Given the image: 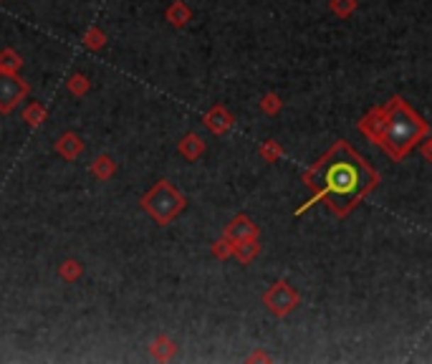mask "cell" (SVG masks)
<instances>
[{"instance_id": "6da1fadb", "label": "cell", "mask_w": 432, "mask_h": 364, "mask_svg": "<svg viewBox=\"0 0 432 364\" xmlns=\"http://www.w3.org/2000/svg\"><path fill=\"white\" fill-rule=\"evenodd\" d=\"M304 182L314 195L311 200H306V205L296 210V215H301L306 208H311L321 200L328 202V208L336 215H346L380 182V175L346 142H336L321 160L306 170Z\"/></svg>"}, {"instance_id": "7a4b0ae2", "label": "cell", "mask_w": 432, "mask_h": 364, "mask_svg": "<svg viewBox=\"0 0 432 364\" xmlns=\"http://www.w3.org/2000/svg\"><path fill=\"white\" fill-rule=\"evenodd\" d=\"M359 129L367 139L377 142L389 157L404 160L407 152L427 137L430 124L415 109H409L402 96H394L384 106L369 111L359 121Z\"/></svg>"}, {"instance_id": "3957f363", "label": "cell", "mask_w": 432, "mask_h": 364, "mask_svg": "<svg viewBox=\"0 0 432 364\" xmlns=\"http://www.w3.org/2000/svg\"><path fill=\"white\" fill-rule=\"evenodd\" d=\"M139 205H142V210L155 220L157 226H170L184 210L187 197H184L170 180H160V182L152 185V190L147 192V195H142Z\"/></svg>"}, {"instance_id": "277c9868", "label": "cell", "mask_w": 432, "mask_h": 364, "mask_svg": "<svg viewBox=\"0 0 432 364\" xmlns=\"http://www.w3.org/2000/svg\"><path fill=\"white\" fill-rule=\"evenodd\" d=\"M31 94V84L18 74L0 71V114H11L21 106L26 96Z\"/></svg>"}, {"instance_id": "5b68a950", "label": "cell", "mask_w": 432, "mask_h": 364, "mask_svg": "<svg viewBox=\"0 0 432 364\" xmlns=\"http://www.w3.org/2000/svg\"><path fill=\"white\" fill-rule=\"evenodd\" d=\"M263 304L273 316H286V314H291L299 307V294L288 281H276L263 294Z\"/></svg>"}, {"instance_id": "8992f818", "label": "cell", "mask_w": 432, "mask_h": 364, "mask_svg": "<svg viewBox=\"0 0 432 364\" xmlns=\"http://www.w3.org/2000/svg\"><path fill=\"white\" fill-rule=\"evenodd\" d=\"M202 121H205V127H208L213 134H218V137L228 134V132H231V129H233V124H236L233 114H231V111H228V109H225L223 104L210 106V109L205 111V116H202Z\"/></svg>"}, {"instance_id": "52a82bcc", "label": "cell", "mask_w": 432, "mask_h": 364, "mask_svg": "<svg viewBox=\"0 0 432 364\" xmlns=\"http://www.w3.org/2000/svg\"><path fill=\"white\" fill-rule=\"evenodd\" d=\"M223 236L231 243L250 241V238H258V226H255L248 215H236V218L228 223V228H225Z\"/></svg>"}, {"instance_id": "ba28073f", "label": "cell", "mask_w": 432, "mask_h": 364, "mask_svg": "<svg viewBox=\"0 0 432 364\" xmlns=\"http://www.w3.org/2000/svg\"><path fill=\"white\" fill-rule=\"evenodd\" d=\"M56 152L64 157V160H76V157L84 152V139L74 132L61 134V137L56 139Z\"/></svg>"}, {"instance_id": "9c48e42d", "label": "cell", "mask_w": 432, "mask_h": 364, "mask_svg": "<svg viewBox=\"0 0 432 364\" xmlns=\"http://www.w3.org/2000/svg\"><path fill=\"white\" fill-rule=\"evenodd\" d=\"M177 150H179V155H182L184 160L195 162V160H200V157L205 155V142H202V137H200V134H195V132H187L182 139H179Z\"/></svg>"}, {"instance_id": "30bf717a", "label": "cell", "mask_w": 432, "mask_h": 364, "mask_svg": "<svg viewBox=\"0 0 432 364\" xmlns=\"http://www.w3.org/2000/svg\"><path fill=\"white\" fill-rule=\"evenodd\" d=\"M165 18H167V23L175 26V28H184V26L192 21V8L184 3V0H172L165 11Z\"/></svg>"}, {"instance_id": "8fae6325", "label": "cell", "mask_w": 432, "mask_h": 364, "mask_svg": "<svg viewBox=\"0 0 432 364\" xmlns=\"http://www.w3.org/2000/svg\"><path fill=\"white\" fill-rule=\"evenodd\" d=\"M150 354H152V359H157V362H170V359L177 357V344H175L170 336L160 334L150 344Z\"/></svg>"}, {"instance_id": "7c38bea8", "label": "cell", "mask_w": 432, "mask_h": 364, "mask_svg": "<svg viewBox=\"0 0 432 364\" xmlns=\"http://www.w3.org/2000/svg\"><path fill=\"white\" fill-rule=\"evenodd\" d=\"M92 175H94L96 180H101V182H109V180L116 175V162L111 160L109 155L94 157V162H92Z\"/></svg>"}, {"instance_id": "4fadbf2b", "label": "cell", "mask_w": 432, "mask_h": 364, "mask_svg": "<svg viewBox=\"0 0 432 364\" xmlns=\"http://www.w3.org/2000/svg\"><path fill=\"white\" fill-rule=\"evenodd\" d=\"M258 253H260L258 238H250V241L233 243V258H238L240 263H250V260H253Z\"/></svg>"}, {"instance_id": "5bb4252c", "label": "cell", "mask_w": 432, "mask_h": 364, "mask_svg": "<svg viewBox=\"0 0 432 364\" xmlns=\"http://www.w3.org/2000/svg\"><path fill=\"white\" fill-rule=\"evenodd\" d=\"M58 276H61V281L66 283H76L81 276H84V263L76 258H66L61 266H58Z\"/></svg>"}, {"instance_id": "9a60e30c", "label": "cell", "mask_w": 432, "mask_h": 364, "mask_svg": "<svg viewBox=\"0 0 432 364\" xmlns=\"http://www.w3.org/2000/svg\"><path fill=\"white\" fill-rule=\"evenodd\" d=\"M21 66H23V56H21L16 48H3V51H0V71L18 74Z\"/></svg>"}, {"instance_id": "2e32d148", "label": "cell", "mask_w": 432, "mask_h": 364, "mask_svg": "<svg viewBox=\"0 0 432 364\" xmlns=\"http://www.w3.org/2000/svg\"><path fill=\"white\" fill-rule=\"evenodd\" d=\"M48 119V109L43 104H28L23 109V121L28 127H40Z\"/></svg>"}, {"instance_id": "e0dca14e", "label": "cell", "mask_w": 432, "mask_h": 364, "mask_svg": "<svg viewBox=\"0 0 432 364\" xmlns=\"http://www.w3.org/2000/svg\"><path fill=\"white\" fill-rule=\"evenodd\" d=\"M84 46L89 48V51H99V48L106 46V33L99 26H89L87 33H84Z\"/></svg>"}, {"instance_id": "ac0fdd59", "label": "cell", "mask_w": 432, "mask_h": 364, "mask_svg": "<svg viewBox=\"0 0 432 364\" xmlns=\"http://www.w3.org/2000/svg\"><path fill=\"white\" fill-rule=\"evenodd\" d=\"M66 89H69L74 96H84V94H89L92 84H89V79L84 74H74V76H69V81H66Z\"/></svg>"}, {"instance_id": "d6986e66", "label": "cell", "mask_w": 432, "mask_h": 364, "mask_svg": "<svg viewBox=\"0 0 432 364\" xmlns=\"http://www.w3.org/2000/svg\"><path fill=\"white\" fill-rule=\"evenodd\" d=\"M213 255H215L218 260L231 258V255H233V243L228 241L225 236L220 238V241H215V243H213Z\"/></svg>"}, {"instance_id": "ffe728a7", "label": "cell", "mask_w": 432, "mask_h": 364, "mask_svg": "<svg viewBox=\"0 0 432 364\" xmlns=\"http://www.w3.org/2000/svg\"><path fill=\"white\" fill-rule=\"evenodd\" d=\"M354 8H357V0H331V11H334L336 16H341V18L352 16Z\"/></svg>"}, {"instance_id": "44dd1931", "label": "cell", "mask_w": 432, "mask_h": 364, "mask_svg": "<svg viewBox=\"0 0 432 364\" xmlns=\"http://www.w3.org/2000/svg\"><path fill=\"white\" fill-rule=\"evenodd\" d=\"M281 99L276 96V94H265L263 99H260V109L265 111V114H278L281 111Z\"/></svg>"}, {"instance_id": "7402d4cb", "label": "cell", "mask_w": 432, "mask_h": 364, "mask_svg": "<svg viewBox=\"0 0 432 364\" xmlns=\"http://www.w3.org/2000/svg\"><path fill=\"white\" fill-rule=\"evenodd\" d=\"M281 155H283V150L278 147V142H265V145L260 147V157L268 162H276Z\"/></svg>"}, {"instance_id": "603a6c76", "label": "cell", "mask_w": 432, "mask_h": 364, "mask_svg": "<svg viewBox=\"0 0 432 364\" xmlns=\"http://www.w3.org/2000/svg\"><path fill=\"white\" fill-rule=\"evenodd\" d=\"M422 155H425L427 160H432V139L427 142V145H422Z\"/></svg>"}, {"instance_id": "cb8c5ba5", "label": "cell", "mask_w": 432, "mask_h": 364, "mask_svg": "<svg viewBox=\"0 0 432 364\" xmlns=\"http://www.w3.org/2000/svg\"><path fill=\"white\" fill-rule=\"evenodd\" d=\"M0 3H3V0H0Z\"/></svg>"}]
</instances>
